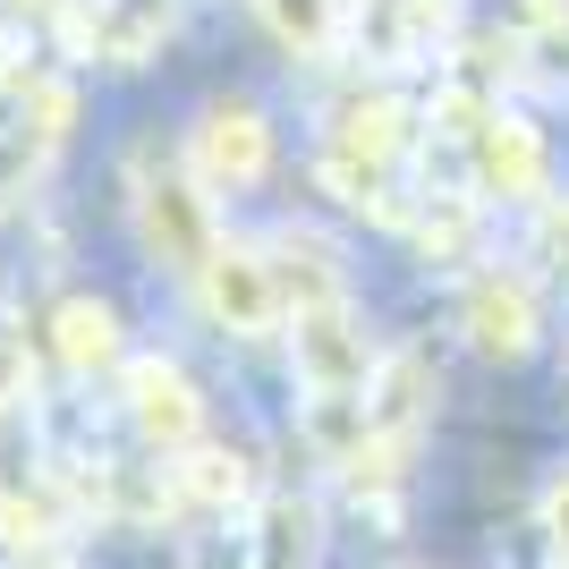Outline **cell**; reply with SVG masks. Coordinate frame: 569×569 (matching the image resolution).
Here are the masks:
<instances>
[{
	"label": "cell",
	"mask_w": 569,
	"mask_h": 569,
	"mask_svg": "<svg viewBox=\"0 0 569 569\" xmlns=\"http://www.w3.org/2000/svg\"><path fill=\"white\" fill-rule=\"evenodd\" d=\"M315 536H323L315 501H298V493L263 501V519H256V569H307L315 561Z\"/></svg>",
	"instance_id": "cell-9"
},
{
	"label": "cell",
	"mask_w": 569,
	"mask_h": 569,
	"mask_svg": "<svg viewBox=\"0 0 569 569\" xmlns=\"http://www.w3.org/2000/svg\"><path fill=\"white\" fill-rule=\"evenodd\" d=\"M69 111H77V102H69V86H34V137H60V128H69Z\"/></svg>",
	"instance_id": "cell-15"
},
{
	"label": "cell",
	"mask_w": 569,
	"mask_h": 569,
	"mask_svg": "<svg viewBox=\"0 0 569 569\" xmlns=\"http://www.w3.org/2000/svg\"><path fill=\"white\" fill-rule=\"evenodd\" d=\"M18 391H26V357H18V349H9V340H0V408L18 400Z\"/></svg>",
	"instance_id": "cell-17"
},
{
	"label": "cell",
	"mask_w": 569,
	"mask_h": 569,
	"mask_svg": "<svg viewBox=\"0 0 569 569\" xmlns=\"http://www.w3.org/2000/svg\"><path fill=\"white\" fill-rule=\"evenodd\" d=\"M263 263H272V289H281V307H298V315L340 307V263H332V247H323L315 230H281Z\"/></svg>",
	"instance_id": "cell-8"
},
{
	"label": "cell",
	"mask_w": 569,
	"mask_h": 569,
	"mask_svg": "<svg viewBox=\"0 0 569 569\" xmlns=\"http://www.w3.org/2000/svg\"><path fill=\"white\" fill-rule=\"evenodd\" d=\"M128 417H137V433H144V442H162V451L196 442V426H204L196 382L179 375L170 357H137V366H128Z\"/></svg>",
	"instance_id": "cell-4"
},
{
	"label": "cell",
	"mask_w": 569,
	"mask_h": 569,
	"mask_svg": "<svg viewBox=\"0 0 569 569\" xmlns=\"http://www.w3.org/2000/svg\"><path fill=\"white\" fill-rule=\"evenodd\" d=\"M137 221H144V247H153L162 263H179V272H204V256L221 247L196 179H170V170L137 188Z\"/></svg>",
	"instance_id": "cell-2"
},
{
	"label": "cell",
	"mask_w": 569,
	"mask_h": 569,
	"mask_svg": "<svg viewBox=\"0 0 569 569\" xmlns=\"http://www.w3.org/2000/svg\"><path fill=\"white\" fill-rule=\"evenodd\" d=\"M332 153H357V162H391L400 153V102L391 94H357V102H340V137H332Z\"/></svg>",
	"instance_id": "cell-10"
},
{
	"label": "cell",
	"mask_w": 569,
	"mask_h": 569,
	"mask_svg": "<svg viewBox=\"0 0 569 569\" xmlns=\"http://www.w3.org/2000/svg\"><path fill=\"white\" fill-rule=\"evenodd\" d=\"M545 536H552V545L569 552V476H561V485L545 493Z\"/></svg>",
	"instance_id": "cell-16"
},
{
	"label": "cell",
	"mask_w": 569,
	"mask_h": 569,
	"mask_svg": "<svg viewBox=\"0 0 569 569\" xmlns=\"http://www.w3.org/2000/svg\"><path fill=\"white\" fill-rule=\"evenodd\" d=\"M196 281H204V307H213V323H230V332H263V323L281 315L272 263H263L256 247H213Z\"/></svg>",
	"instance_id": "cell-3"
},
{
	"label": "cell",
	"mask_w": 569,
	"mask_h": 569,
	"mask_svg": "<svg viewBox=\"0 0 569 569\" xmlns=\"http://www.w3.org/2000/svg\"><path fill=\"white\" fill-rule=\"evenodd\" d=\"M51 332H60V357H69V366H86V375L119 357V315L102 307V298H69V307L51 315Z\"/></svg>",
	"instance_id": "cell-11"
},
{
	"label": "cell",
	"mask_w": 569,
	"mask_h": 569,
	"mask_svg": "<svg viewBox=\"0 0 569 569\" xmlns=\"http://www.w3.org/2000/svg\"><path fill=\"white\" fill-rule=\"evenodd\" d=\"M188 493L196 501H238V493H247V468H238L230 451H196L188 459Z\"/></svg>",
	"instance_id": "cell-14"
},
{
	"label": "cell",
	"mask_w": 569,
	"mask_h": 569,
	"mask_svg": "<svg viewBox=\"0 0 569 569\" xmlns=\"http://www.w3.org/2000/svg\"><path fill=\"white\" fill-rule=\"evenodd\" d=\"M476 179H485V196H510V204L545 196V144H536V128L493 111L476 128Z\"/></svg>",
	"instance_id": "cell-6"
},
{
	"label": "cell",
	"mask_w": 569,
	"mask_h": 569,
	"mask_svg": "<svg viewBox=\"0 0 569 569\" xmlns=\"http://www.w3.org/2000/svg\"><path fill=\"white\" fill-rule=\"evenodd\" d=\"M289 349H298V382H307V400H357V391L375 382V349H366V332L349 323V307L298 315Z\"/></svg>",
	"instance_id": "cell-1"
},
{
	"label": "cell",
	"mask_w": 569,
	"mask_h": 569,
	"mask_svg": "<svg viewBox=\"0 0 569 569\" xmlns=\"http://www.w3.org/2000/svg\"><path fill=\"white\" fill-rule=\"evenodd\" d=\"M323 188H332L340 204H357V213H391V204H382V170L357 162V153H323Z\"/></svg>",
	"instance_id": "cell-13"
},
{
	"label": "cell",
	"mask_w": 569,
	"mask_h": 569,
	"mask_svg": "<svg viewBox=\"0 0 569 569\" xmlns=\"http://www.w3.org/2000/svg\"><path fill=\"white\" fill-rule=\"evenodd\" d=\"M552 247H561V263H569V213H561V221H552Z\"/></svg>",
	"instance_id": "cell-18"
},
{
	"label": "cell",
	"mask_w": 569,
	"mask_h": 569,
	"mask_svg": "<svg viewBox=\"0 0 569 569\" xmlns=\"http://www.w3.org/2000/svg\"><path fill=\"white\" fill-rule=\"evenodd\" d=\"M468 340L485 357H527L536 349V298H527V281H476L468 289Z\"/></svg>",
	"instance_id": "cell-7"
},
{
	"label": "cell",
	"mask_w": 569,
	"mask_h": 569,
	"mask_svg": "<svg viewBox=\"0 0 569 569\" xmlns=\"http://www.w3.org/2000/svg\"><path fill=\"white\" fill-rule=\"evenodd\" d=\"M263 18L289 51H332L340 43V0H263Z\"/></svg>",
	"instance_id": "cell-12"
},
{
	"label": "cell",
	"mask_w": 569,
	"mask_h": 569,
	"mask_svg": "<svg viewBox=\"0 0 569 569\" xmlns=\"http://www.w3.org/2000/svg\"><path fill=\"white\" fill-rule=\"evenodd\" d=\"M263 162H272L263 119L247 111V102H213L204 128H196V170H204L213 188H247V179H263Z\"/></svg>",
	"instance_id": "cell-5"
}]
</instances>
